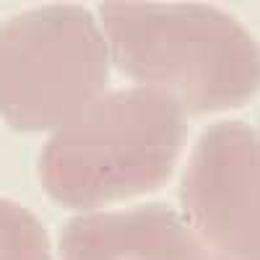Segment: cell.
I'll return each mask as SVG.
<instances>
[{
	"instance_id": "6da1fadb",
	"label": "cell",
	"mask_w": 260,
	"mask_h": 260,
	"mask_svg": "<svg viewBox=\"0 0 260 260\" xmlns=\"http://www.w3.org/2000/svg\"><path fill=\"white\" fill-rule=\"evenodd\" d=\"M107 50L141 89L182 115L247 104L257 91V45L234 16L203 3H102Z\"/></svg>"
},
{
	"instance_id": "7a4b0ae2",
	"label": "cell",
	"mask_w": 260,
	"mask_h": 260,
	"mask_svg": "<svg viewBox=\"0 0 260 260\" xmlns=\"http://www.w3.org/2000/svg\"><path fill=\"white\" fill-rule=\"evenodd\" d=\"M187 138L180 107L148 89L94 99L60 125L39 156V180L65 208H99L161 187Z\"/></svg>"
},
{
	"instance_id": "3957f363",
	"label": "cell",
	"mask_w": 260,
	"mask_h": 260,
	"mask_svg": "<svg viewBox=\"0 0 260 260\" xmlns=\"http://www.w3.org/2000/svg\"><path fill=\"white\" fill-rule=\"evenodd\" d=\"M110 78V50L83 6L50 3L0 24V117L13 130H57Z\"/></svg>"
},
{
	"instance_id": "277c9868",
	"label": "cell",
	"mask_w": 260,
	"mask_h": 260,
	"mask_svg": "<svg viewBox=\"0 0 260 260\" xmlns=\"http://www.w3.org/2000/svg\"><path fill=\"white\" fill-rule=\"evenodd\" d=\"M185 224L229 260H260V146L245 122H213L185 167Z\"/></svg>"
},
{
	"instance_id": "5b68a950",
	"label": "cell",
	"mask_w": 260,
	"mask_h": 260,
	"mask_svg": "<svg viewBox=\"0 0 260 260\" xmlns=\"http://www.w3.org/2000/svg\"><path fill=\"white\" fill-rule=\"evenodd\" d=\"M62 260H208L203 242L164 203L76 216L60 232Z\"/></svg>"
},
{
	"instance_id": "8992f818",
	"label": "cell",
	"mask_w": 260,
	"mask_h": 260,
	"mask_svg": "<svg viewBox=\"0 0 260 260\" xmlns=\"http://www.w3.org/2000/svg\"><path fill=\"white\" fill-rule=\"evenodd\" d=\"M0 260H52L42 221L6 198H0Z\"/></svg>"
},
{
	"instance_id": "52a82bcc",
	"label": "cell",
	"mask_w": 260,
	"mask_h": 260,
	"mask_svg": "<svg viewBox=\"0 0 260 260\" xmlns=\"http://www.w3.org/2000/svg\"><path fill=\"white\" fill-rule=\"evenodd\" d=\"M208 260H229V257H221V255H216V257H208Z\"/></svg>"
}]
</instances>
